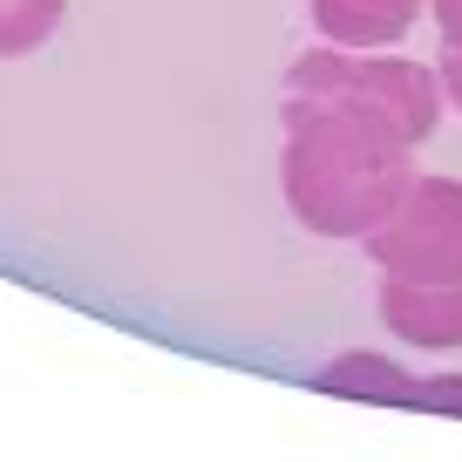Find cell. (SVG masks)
I'll list each match as a JSON object with an SVG mask.
<instances>
[{
	"mask_svg": "<svg viewBox=\"0 0 462 462\" xmlns=\"http://www.w3.org/2000/svg\"><path fill=\"white\" fill-rule=\"evenodd\" d=\"M367 252L388 279L408 286H456L462 279V184L421 177L402 190L388 217L367 231Z\"/></svg>",
	"mask_w": 462,
	"mask_h": 462,
	"instance_id": "cell-2",
	"label": "cell"
},
{
	"mask_svg": "<svg viewBox=\"0 0 462 462\" xmlns=\"http://www.w3.org/2000/svg\"><path fill=\"white\" fill-rule=\"evenodd\" d=\"M435 75H442V96L462 109V48H442V69H435Z\"/></svg>",
	"mask_w": 462,
	"mask_h": 462,
	"instance_id": "cell-7",
	"label": "cell"
},
{
	"mask_svg": "<svg viewBox=\"0 0 462 462\" xmlns=\"http://www.w3.org/2000/svg\"><path fill=\"white\" fill-rule=\"evenodd\" d=\"M61 7H69V0H0V61L42 48L48 34H55Z\"/></svg>",
	"mask_w": 462,
	"mask_h": 462,
	"instance_id": "cell-5",
	"label": "cell"
},
{
	"mask_svg": "<svg viewBox=\"0 0 462 462\" xmlns=\"http://www.w3.org/2000/svg\"><path fill=\"white\" fill-rule=\"evenodd\" d=\"M435 7V28H442L448 48H462V0H429Z\"/></svg>",
	"mask_w": 462,
	"mask_h": 462,
	"instance_id": "cell-6",
	"label": "cell"
},
{
	"mask_svg": "<svg viewBox=\"0 0 462 462\" xmlns=\"http://www.w3.org/2000/svg\"><path fill=\"white\" fill-rule=\"evenodd\" d=\"M408 177V136H394L381 116L354 109L340 96L292 88L286 109V198L300 225L327 238H367L402 204Z\"/></svg>",
	"mask_w": 462,
	"mask_h": 462,
	"instance_id": "cell-1",
	"label": "cell"
},
{
	"mask_svg": "<svg viewBox=\"0 0 462 462\" xmlns=\"http://www.w3.org/2000/svg\"><path fill=\"white\" fill-rule=\"evenodd\" d=\"M381 313L402 340L415 346H462V279L456 286H408V279H388L381 286Z\"/></svg>",
	"mask_w": 462,
	"mask_h": 462,
	"instance_id": "cell-3",
	"label": "cell"
},
{
	"mask_svg": "<svg viewBox=\"0 0 462 462\" xmlns=\"http://www.w3.org/2000/svg\"><path fill=\"white\" fill-rule=\"evenodd\" d=\"M429 0H313V21L333 48H388L421 21Z\"/></svg>",
	"mask_w": 462,
	"mask_h": 462,
	"instance_id": "cell-4",
	"label": "cell"
}]
</instances>
